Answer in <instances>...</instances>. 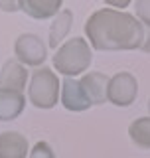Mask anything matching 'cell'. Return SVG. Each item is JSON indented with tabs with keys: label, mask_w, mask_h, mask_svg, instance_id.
Returning <instances> with one entry per match:
<instances>
[{
	"label": "cell",
	"mask_w": 150,
	"mask_h": 158,
	"mask_svg": "<svg viewBox=\"0 0 150 158\" xmlns=\"http://www.w3.org/2000/svg\"><path fill=\"white\" fill-rule=\"evenodd\" d=\"M14 56L26 67H44L48 59V46L36 34H20L14 42Z\"/></svg>",
	"instance_id": "obj_4"
},
{
	"label": "cell",
	"mask_w": 150,
	"mask_h": 158,
	"mask_svg": "<svg viewBox=\"0 0 150 158\" xmlns=\"http://www.w3.org/2000/svg\"><path fill=\"white\" fill-rule=\"evenodd\" d=\"M26 107V95L10 89H0V121L8 123L18 118Z\"/></svg>",
	"instance_id": "obj_11"
},
{
	"label": "cell",
	"mask_w": 150,
	"mask_h": 158,
	"mask_svg": "<svg viewBox=\"0 0 150 158\" xmlns=\"http://www.w3.org/2000/svg\"><path fill=\"white\" fill-rule=\"evenodd\" d=\"M140 52H144V53H150V28H144V40H142Z\"/></svg>",
	"instance_id": "obj_17"
},
{
	"label": "cell",
	"mask_w": 150,
	"mask_h": 158,
	"mask_svg": "<svg viewBox=\"0 0 150 158\" xmlns=\"http://www.w3.org/2000/svg\"><path fill=\"white\" fill-rule=\"evenodd\" d=\"M91 61H93V49L87 40L79 36L61 44L52 57L53 69L63 77H77L81 73L85 75Z\"/></svg>",
	"instance_id": "obj_2"
},
{
	"label": "cell",
	"mask_w": 150,
	"mask_h": 158,
	"mask_svg": "<svg viewBox=\"0 0 150 158\" xmlns=\"http://www.w3.org/2000/svg\"><path fill=\"white\" fill-rule=\"evenodd\" d=\"M134 16L144 28H150V0H136L134 2Z\"/></svg>",
	"instance_id": "obj_14"
},
{
	"label": "cell",
	"mask_w": 150,
	"mask_h": 158,
	"mask_svg": "<svg viewBox=\"0 0 150 158\" xmlns=\"http://www.w3.org/2000/svg\"><path fill=\"white\" fill-rule=\"evenodd\" d=\"M28 67L22 65L16 57H10L4 61L2 69H0V89H10V91L24 93L28 85Z\"/></svg>",
	"instance_id": "obj_7"
},
{
	"label": "cell",
	"mask_w": 150,
	"mask_h": 158,
	"mask_svg": "<svg viewBox=\"0 0 150 158\" xmlns=\"http://www.w3.org/2000/svg\"><path fill=\"white\" fill-rule=\"evenodd\" d=\"M59 93H61V85L53 69L46 65L34 69L28 83V99L34 107L44 111L53 109L59 103Z\"/></svg>",
	"instance_id": "obj_3"
},
{
	"label": "cell",
	"mask_w": 150,
	"mask_h": 158,
	"mask_svg": "<svg viewBox=\"0 0 150 158\" xmlns=\"http://www.w3.org/2000/svg\"><path fill=\"white\" fill-rule=\"evenodd\" d=\"M138 97V79L131 71H119L109 77L107 101L115 107H131Z\"/></svg>",
	"instance_id": "obj_5"
},
{
	"label": "cell",
	"mask_w": 150,
	"mask_h": 158,
	"mask_svg": "<svg viewBox=\"0 0 150 158\" xmlns=\"http://www.w3.org/2000/svg\"><path fill=\"white\" fill-rule=\"evenodd\" d=\"M148 113H150V99H148Z\"/></svg>",
	"instance_id": "obj_18"
},
{
	"label": "cell",
	"mask_w": 150,
	"mask_h": 158,
	"mask_svg": "<svg viewBox=\"0 0 150 158\" xmlns=\"http://www.w3.org/2000/svg\"><path fill=\"white\" fill-rule=\"evenodd\" d=\"M83 87L85 97L89 99L91 107L103 105L107 103V87H109V77L101 71H87L85 75L79 79Z\"/></svg>",
	"instance_id": "obj_8"
},
{
	"label": "cell",
	"mask_w": 150,
	"mask_h": 158,
	"mask_svg": "<svg viewBox=\"0 0 150 158\" xmlns=\"http://www.w3.org/2000/svg\"><path fill=\"white\" fill-rule=\"evenodd\" d=\"M28 138L18 131L0 132V158H28Z\"/></svg>",
	"instance_id": "obj_9"
},
{
	"label": "cell",
	"mask_w": 150,
	"mask_h": 158,
	"mask_svg": "<svg viewBox=\"0 0 150 158\" xmlns=\"http://www.w3.org/2000/svg\"><path fill=\"white\" fill-rule=\"evenodd\" d=\"M20 10L34 20H48L63 10V0H20Z\"/></svg>",
	"instance_id": "obj_10"
},
{
	"label": "cell",
	"mask_w": 150,
	"mask_h": 158,
	"mask_svg": "<svg viewBox=\"0 0 150 158\" xmlns=\"http://www.w3.org/2000/svg\"><path fill=\"white\" fill-rule=\"evenodd\" d=\"M28 158H56V154H53L52 146H49L46 140H38L36 144L30 148Z\"/></svg>",
	"instance_id": "obj_15"
},
{
	"label": "cell",
	"mask_w": 150,
	"mask_h": 158,
	"mask_svg": "<svg viewBox=\"0 0 150 158\" xmlns=\"http://www.w3.org/2000/svg\"><path fill=\"white\" fill-rule=\"evenodd\" d=\"M83 32L91 49L97 52H134L144 40V26L134 14L107 6L87 18Z\"/></svg>",
	"instance_id": "obj_1"
},
{
	"label": "cell",
	"mask_w": 150,
	"mask_h": 158,
	"mask_svg": "<svg viewBox=\"0 0 150 158\" xmlns=\"http://www.w3.org/2000/svg\"><path fill=\"white\" fill-rule=\"evenodd\" d=\"M73 26V12L69 8H63L61 12L53 18L52 26H49V38H48V46L49 48H59L61 42L67 38V34L71 32Z\"/></svg>",
	"instance_id": "obj_12"
},
{
	"label": "cell",
	"mask_w": 150,
	"mask_h": 158,
	"mask_svg": "<svg viewBox=\"0 0 150 158\" xmlns=\"http://www.w3.org/2000/svg\"><path fill=\"white\" fill-rule=\"evenodd\" d=\"M0 10H4V12H18L20 10V0H10V2L0 0Z\"/></svg>",
	"instance_id": "obj_16"
},
{
	"label": "cell",
	"mask_w": 150,
	"mask_h": 158,
	"mask_svg": "<svg viewBox=\"0 0 150 158\" xmlns=\"http://www.w3.org/2000/svg\"><path fill=\"white\" fill-rule=\"evenodd\" d=\"M59 101H61V105L71 113H83L91 107L89 99L85 97V93H83V87H81V83H79V79H75V77H65L61 81Z\"/></svg>",
	"instance_id": "obj_6"
},
{
	"label": "cell",
	"mask_w": 150,
	"mask_h": 158,
	"mask_svg": "<svg viewBox=\"0 0 150 158\" xmlns=\"http://www.w3.org/2000/svg\"><path fill=\"white\" fill-rule=\"evenodd\" d=\"M128 136L134 146L142 148V150H150V115L134 118L128 127Z\"/></svg>",
	"instance_id": "obj_13"
}]
</instances>
